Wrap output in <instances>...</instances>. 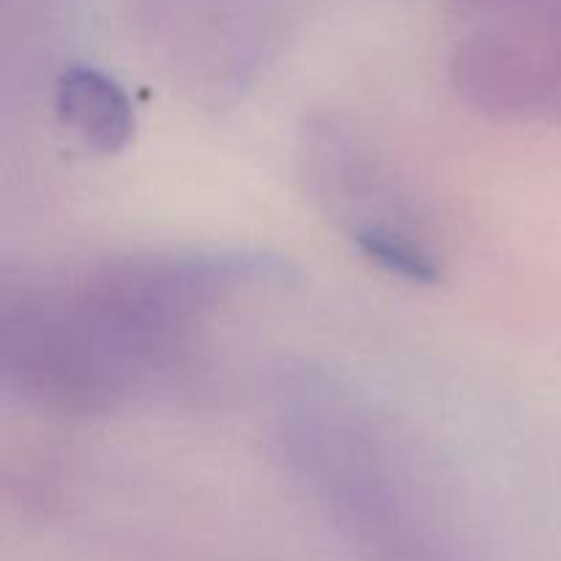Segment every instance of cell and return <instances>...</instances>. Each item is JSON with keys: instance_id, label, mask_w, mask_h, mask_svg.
<instances>
[{"instance_id": "6da1fadb", "label": "cell", "mask_w": 561, "mask_h": 561, "mask_svg": "<svg viewBox=\"0 0 561 561\" xmlns=\"http://www.w3.org/2000/svg\"><path fill=\"white\" fill-rule=\"evenodd\" d=\"M168 370V359L93 301L71 274L3 290L0 376L9 392L36 409L110 414Z\"/></svg>"}, {"instance_id": "7a4b0ae2", "label": "cell", "mask_w": 561, "mask_h": 561, "mask_svg": "<svg viewBox=\"0 0 561 561\" xmlns=\"http://www.w3.org/2000/svg\"><path fill=\"white\" fill-rule=\"evenodd\" d=\"M299 157L312 201L365 261L405 283H442L444 261L420 214L359 137L329 121L310 124Z\"/></svg>"}, {"instance_id": "3957f363", "label": "cell", "mask_w": 561, "mask_h": 561, "mask_svg": "<svg viewBox=\"0 0 561 561\" xmlns=\"http://www.w3.org/2000/svg\"><path fill=\"white\" fill-rule=\"evenodd\" d=\"M64 126L93 153H118L135 135V107L124 88L91 66H71L55 82Z\"/></svg>"}]
</instances>
